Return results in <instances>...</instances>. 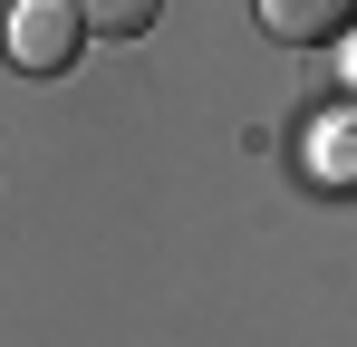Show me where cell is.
Segmentation results:
<instances>
[{"label": "cell", "mask_w": 357, "mask_h": 347, "mask_svg": "<svg viewBox=\"0 0 357 347\" xmlns=\"http://www.w3.org/2000/svg\"><path fill=\"white\" fill-rule=\"evenodd\" d=\"M0 39H10V58L29 77H59L68 58H77V39H87V20H77V0H20Z\"/></svg>", "instance_id": "obj_1"}, {"label": "cell", "mask_w": 357, "mask_h": 347, "mask_svg": "<svg viewBox=\"0 0 357 347\" xmlns=\"http://www.w3.org/2000/svg\"><path fill=\"white\" fill-rule=\"evenodd\" d=\"M261 29L280 49H328L357 29V0H261Z\"/></svg>", "instance_id": "obj_2"}, {"label": "cell", "mask_w": 357, "mask_h": 347, "mask_svg": "<svg viewBox=\"0 0 357 347\" xmlns=\"http://www.w3.org/2000/svg\"><path fill=\"white\" fill-rule=\"evenodd\" d=\"M77 20H87L97 39H145V29L165 20V0H77Z\"/></svg>", "instance_id": "obj_3"}]
</instances>
